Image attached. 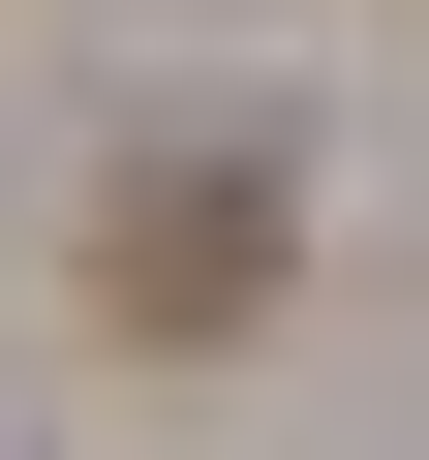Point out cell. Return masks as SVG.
<instances>
[{
	"label": "cell",
	"instance_id": "obj_1",
	"mask_svg": "<svg viewBox=\"0 0 429 460\" xmlns=\"http://www.w3.org/2000/svg\"><path fill=\"white\" fill-rule=\"evenodd\" d=\"M92 307H123V338H246V307H276V184L184 154L153 215H92Z\"/></svg>",
	"mask_w": 429,
	"mask_h": 460
}]
</instances>
